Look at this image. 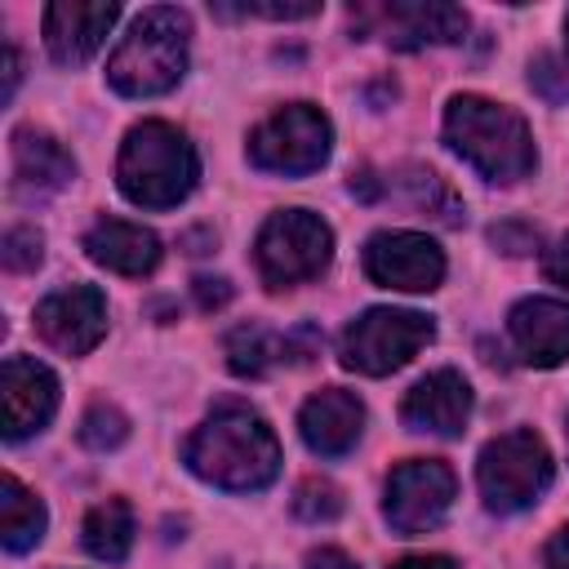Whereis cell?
Masks as SVG:
<instances>
[{
  "label": "cell",
  "instance_id": "obj_8",
  "mask_svg": "<svg viewBox=\"0 0 569 569\" xmlns=\"http://www.w3.org/2000/svg\"><path fill=\"white\" fill-rule=\"evenodd\" d=\"M329 138H333V129L320 107L289 102L249 133V164L262 173L298 178L329 160Z\"/></svg>",
  "mask_w": 569,
  "mask_h": 569
},
{
  "label": "cell",
  "instance_id": "obj_35",
  "mask_svg": "<svg viewBox=\"0 0 569 569\" xmlns=\"http://www.w3.org/2000/svg\"><path fill=\"white\" fill-rule=\"evenodd\" d=\"M18 49L13 44H4V98H13V89H18Z\"/></svg>",
  "mask_w": 569,
  "mask_h": 569
},
{
  "label": "cell",
  "instance_id": "obj_3",
  "mask_svg": "<svg viewBox=\"0 0 569 569\" xmlns=\"http://www.w3.org/2000/svg\"><path fill=\"white\" fill-rule=\"evenodd\" d=\"M187 36H191V18L182 9L173 4L142 9L107 62L111 89L124 98H156L173 89L187 71Z\"/></svg>",
  "mask_w": 569,
  "mask_h": 569
},
{
  "label": "cell",
  "instance_id": "obj_33",
  "mask_svg": "<svg viewBox=\"0 0 569 569\" xmlns=\"http://www.w3.org/2000/svg\"><path fill=\"white\" fill-rule=\"evenodd\" d=\"M351 196H356V200H378V196H382V178H373V169L351 173Z\"/></svg>",
  "mask_w": 569,
  "mask_h": 569
},
{
  "label": "cell",
  "instance_id": "obj_12",
  "mask_svg": "<svg viewBox=\"0 0 569 569\" xmlns=\"http://www.w3.org/2000/svg\"><path fill=\"white\" fill-rule=\"evenodd\" d=\"M36 329L49 347H58L67 356H84L107 333V298L93 284L58 289L36 307Z\"/></svg>",
  "mask_w": 569,
  "mask_h": 569
},
{
  "label": "cell",
  "instance_id": "obj_18",
  "mask_svg": "<svg viewBox=\"0 0 569 569\" xmlns=\"http://www.w3.org/2000/svg\"><path fill=\"white\" fill-rule=\"evenodd\" d=\"M76 178V160L36 129H18L13 133V191L22 200H44L53 191H62Z\"/></svg>",
  "mask_w": 569,
  "mask_h": 569
},
{
  "label": "cell",
  "instance_id": "obj_20",
  "mask_svg": "<svg viewBox=\"0 0 569 569\" xmlns=\"http://www.w3.org/2000/svg\"><path fill=\"white\" fill-rule=\"evenodd\" d=\"M382 191L396 196L409 213H422V218H431L440 227H462V218H467L462 213V200L445 187V178L431 173V169H422V164H400L396 173L382 178Z\"/></svg>",
  "mask_w": 569,
  "mask_h": 569
},
{
  "label": "cell",
  "instance_id": "obj_4",
  "mask_svg": "<svg viewBox=\"0 0 569 569\" xmlns=\"http://www.w3.org/2000/svg\"><path fill=\"white\" fill-rule=\"evenodd\" d=\"M196 173H200V164H196L187 133L164 120L133 124L120 147V160H116L124 200H133L142 209H173L178 200L191 196Z\"/></svg>",
  "mask_w": 569,
  "mask_h": 569
},
{
  "label": "cell",
  "instance_id": "obj_13",
  "mask_svg": "<svg viewBox=\"0 0 569 569\" xmlns=\"http://www.w3.org/2000/svg\"><path fill=\"white\" fill-rule=\"evenodd\" d=\"M0 409H4V440H22L40 431L58 409V378L31 356H9L0 369Z\"/></svg>",
  "mask_w": 569,
  "mask_h": 569
},
{
  "label": "cell",
  "instance_id": "obj_5",
  "mask_svg": "<svg viewBox=\"0 0 569 569\" xmlns=\"http://www.w3.org/2000/svg\"><path fill=\"white\" fill-rule=\"evenodd\" d=\"M476 480H480L489 511L498 516L525 511L551 485V453L533 431H507L480 449Z\"/></svg>",
  "mask_w": 569,
  "mask_h": 569
},
{
  "label": "cell",
  "instance_id": "obj_25",
  "mask_svg": "<svg viewBox=\"0 0 569 569\" xmlns=\"http://www.w3.org/2000/svg\"><path fill=\"white\" fill-rule=\"evenodd\" d=\"M529 84L547 102H569V53H538L529 62Z\"/></svg>",
  "mask_w": 569,
  "mask_h": 569
},
{
  "label": "cell",
  "instance_id": "obj_32",
  "mask_svg": "<svg viewBox=\"0 0 569 569\" xmlns=\"http://www.w3.org/2000/svg\"><path fill=\"white\" fill-rule=\"evenodd\" d=\"M547 569H569V525H560L547 542Z\"/></svg>",
  "mask_w": 569,
  "mask_h": 569
},
{
  "label": "cell",
  "instance_id": "obj_15",
  "mask_svg": "<svg viewBox=\"0 0 569 569\" xmlns=\"http://www.w3.org/2000/svg\"><path fill=\"white\" fill-rule=\"evenodd\" d=\"M400 418L409 431H431V436H458L471 418V382L458 369H436L418 378L400 405Z\"/></svg>",
  "mask_w": 569,
  "mask_h": 569
},
{
  "label": "cell",
  "instance_id": "obj_31",
  "mask_svg": "<svg viewBox=\"0 0 569 569\" xmlns=\"http://www.w3.org/2000/svg\"><path fill=\"white\" fill-rule=\"evenodd\" d=\"M307 569H356V560L338 547H320V551L307 556Z\"/></svg>",
  "mask_w": 569,
  "mask_h": 569
},
{
  "label": "cell",
  "instance_id": "obj_29",
  "mask_svg": "<svg viewBox=\"0 0 569 569\" xmlns=\"http://www.w3.org/2000/svg\"><path fill=\"white\" fill-rule=\"evenodd\" d=\"M542 271H547V280H551V284L569 289V236H560V240L542 253Z\"/></svg>",
  "mask_w": 569,
  "mask_h": 569
},
{
  "label": "cell",
  "instance_id": "obj_17",
  "mask_svg": "<svg viewBox=\"0 0 569 569\" xmlns=\"http://www.w3.org/2000/svg\"><path fill=\"white\" fill-rule=\"evenodd\" d=\"M360 427H365V405L342 387L316 391L298 413V431H302L307 449L320 453V458L347 453L360 440Z\"/></svg>",
  "mask_w": 569,
  "mask_h": 569
},
{
  "label": "cell",
  "instance_id": "obj_7",
  "mask_svg": "<svg viewBox=\"0 0 569 569\" xmlns=\"http://www.w3.org/2000/svg\"><path fill=\"white\" fill-rule=\"evenodd\" d=\"M431 338H436L431 316L405 311V307H369L342 333V365L356 369V373L378 378V373H391V369L409 365Z\"/></svg>",
  "mask_w": 569,
  "mask_h": 569
},
{
  "label": "cell",
  "instance_id": "obj_6",
  "mask_svg": "<svg viewBox=\"0 0 569 569\" xmlns=\"http://www.w3.org/2000/svg\"><path fill=\"white\" fill-rule=\"evenodd\" d=\"M333 253V231L307 213V209H280L262 222L258 231V276L267 289H284V284H302L316 280L329 267Z\"/></svg>",
  "mask_w": 569,
  "mask_h": 569
},
{
  "label": "cell",
  "instance_id": "obj_34",
  "mask_svg": "<svg viewBox=\"0 0 569 569\" xmlns=\"http://www.w3.org/2000/svg\"><path fill=\"white\" fill-rule=\"evenodd\" d=\"M391 569H458V565L449 556H409V560H400Z\"/></svg>",
  "mask_w": 569,
  "mask_h": 569
},
{
  "label": "cell",
  "instance_id": "obj_11",
  "mask_svg": "<svg viewBox=\"0 0 569 569\" xmlns=\"http://www.w3.org/2000/svg\"><path fill=\"white\" fill-rule=\"evenodd\" d=\"M365 271L373 284L427 293L445 276V253L436 249V240H427L418 231H378L365 244Z\"/></svg>",
  "mask_w": 569,
  "mask_h": 569
},
{
  "label": "cell",
  "instance_id": "obj_16",
  "mask_svg": "<svg viewBox=\"0 0 569 569\" xmlns=\"http://www.w3.org/2000/svg\"><path fill=\"white\" fill-rule=\"evenodd\" d=\"M516 356L533 369H551L569 360V302L560 298H525L507 316Z\"/></svg>",
  "mask_w": 569,
  "mask_h": 569
},
{
  "label": "cell",
  "instance_id": "obj_9",
  "mask_svg": "<svg viewBox=\"0 0 569 569\" xmlns=\"http://www.w3.org/2000/svg\"><path fill=\"white\" fill-rule=\"evenodd\" d=\"M453 471L436 458H413V462H400L387 480V502H382V516L396 533L413 538V533H427L445 520L449 502H453Z\"/></svg>",
  "mask_w": 569,
  "mask_h": 569
},
{
  "label": "cell",
  "instance_id": "obj_30",
  "mask_svg": "<svg viewBox=\"0 0 569 569\" xmlns=\"http://www.w3.org/2000/svg\"><path fill=\"white\" fill-rule=\"evenodd\" d=\"M196 302H200L204 311L227 307V302H231V284H227L222 276H200V280H196Z\"/></svg>",
  "mask_w": 569,
  "mask_h": 569
},
{
  "label": "cell",
  "instance_id": "obj_10",
  "mask_svg": "<svg viewBox=\"0 0 569 569\" xmlns=\"http://www.w3.org/2000/svg\"><path fill=\"white\" fill-rule=\"evenodd\" d=\"M356 27H369L391 49H422V44H453L467 36V13L445 0H400L378 9H351Z\"/></svg>",
  "mask_w": 569,
  "mask_h": 569
},
{
  "label": "cell",
  "instance_id": "obj_28",
  "mask_svg": "<svg viewBox=\"0 0 569 569\" xmlns=\"http://www.w3.org/2000/svg\"><path fill=\"white\" fill-rule=\"evenodd\" d=\"M489 240L502 253L520 258V253H533L538 249V227H529V222H498V227H489Z\"/></svg>",
  "mask_w": 569,
  "mask_h": 569
},
{
  "label": "cell",
  "instance_id": "obj_26",
  "mask_svg": "<svg viewBox=\"0 0 569 569\" xmlns=\"http://www.w3.org/2000/svg\"><path fill=\"white\" fill-rule=\"evenodd\" d=\"M338 511H342V498H338V489L329 480H302L298 485V493H293V516L298 520L320 525V520H333Z\"/></svg>",
  "mask_w": 569,
  "mask_h": 569
},
{
  "label": "cell",
  "instance_id": "obj_14",
  "mask_svg": "<svg viewBox=\"0 0 569 569\" xmlns=\"http://www.w3.org/2000/svg\"><path fill=\"white\" fill-rule=\"evenodd\" d=\"M120 4L111 0H58L44 9V44L53 53V62L62 67H80L93 58V49L107 40V31L116 27Z\"/></svg>",
  "mask_w": 569,
  "mask_h": 569
},
{
  "label": "cell",
  "instance_id": "obj_27",
  "mask_svg": "<svg viewBox=\"0 0 569 569\" xmlns=\"http://www.w3.org/2000/svg\"><path fill=\"white\" fill-rule=\"evenodd\" d=\"M40 258H44V240L36 227H9L4 231V267L9 271H31V267H40Z\"/></svg>",
  "mask_w": 569,
  "mask_h": 569
},
{
  "label": "cell",
  "instance_id": "obj_21",
  "mask_svg": "<svg viewBox=\"0 0 569 569\" xmlns=\"http://www.w3.org/2000/svg\"><path fill=\"white\" fill-rule=\"evenodd\" d=\"M44 538V502L18 480H0V542L4 551H31Z\"/></svg>",
  "mask_w": 569,
  "mask_h": 569
},
{
  "label": "cell",
  "instance_id": "obj_23",
  "mask_svg": "<svg viewBox=\"0 0 569 569\" xmlns=\"http://www.w3.org/2000/svg\"><path fill=\"white\" fill-rule=\"evenodd\" d=\"M133 547V511L129 502L120 498H107L98 502L89 516H84V551L107 560V565H120Z\"/></svg>",
  "mask_w": 569,
  "mask_h": 569
},
{
  "label": "cell",
  "instance_id": "obj_22",
  "mask_svg": "<svg viewBox=\"0 0 569 569\" xmlns=\"http://www.w3.org/2000/svg\"><path fill=\"white\" fill-rule=\"evenodd\" d=\"M222 351H227L231 373H240V378H262L271 365L289 360V333H271V329H262V325H236V329L227 333Z\"/></svg>",
  "mask_w": 569,
  "mask_h": 569
},
{
  "label": "cell",
  "instance_id": "obj_24",
  "mask_svg": "<svg viewBox=\"0 0 569 569\" xmlns=\"http://www.w3.org/2000/svg\"><path fill=\"white\" fill-rule=\"evenodd\" d=\"M129 436V422H124V413L116 409V405H107V400H98V405H89V413L80 418V440L89 445V449H116L120 440Z\"/></svg>",
  "mask_w": 569,
  "mask_h": 569
},
{
  "label": "cell",
  "instance_id": "obj_36",
  "mask_svg": "<svg viewBox=\"0 0 569 569\" xmlns=\"http://www.w3.org/2000/svg\"><path fill=\"white\" fill-rule=\"evenodd\" d=\"M565 40H569V13H565ZM565 53H569V49H565Z\"/></svg>",
  "mask_w": 569,
  "mask_h": 569
},
{
  "label": "cell",
  "instance_id": "obj_1",
  "mask_svg": "<svg viewBox=\"0 0 569 569\" xmlns=\"http://www.w3.org/2000/svg\"><path fill=\"white\" fill-rule=\"evenodd\" d=\"M187 467L231 493H249L276 480L280 471V445L271 436V427L262 422V413H253L249 405H218L182 445Z\"/></svg>",
  "mask_w": 569,
  "mask_h": 569
},
{
  "label": "cell",
  "instance_id": "obj_2",
  "mask_svg": "<svg viewBox=\"0 0 569 569\" xmlns=\"http://www.w3.org/2000/svg\"><path fill=\"white\" fill-rule=\"evenodd\" d=\"M445 142L489 182H520L533 173V138L529 124L480 93H458L445 107Z\"/></svg>",
  "mask_w": 569,
  "mask_h": 569
},
{
  "label": "cell",
  "instance_id": "obj_19",
  "mask_svg": "<svg viewBox=\"0 0 569 569\" xmlns=\"http://www.w3.org/2000/svg\"><path fill=\"white\" fill-rule=\"evenodd\" d=\"M84 253L120 276H147L160 262V240L156 231L138 227V222H120V218H98L84 236Z\"/></svg>",
  "mask_w": 569,
  "mask_h": 569
}]
</instances>
